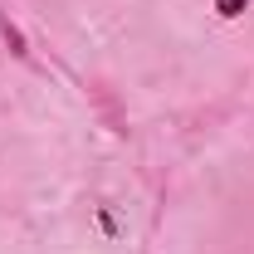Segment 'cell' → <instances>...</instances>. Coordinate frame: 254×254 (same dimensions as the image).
I'll use <instances>...</instances> for the list:
<instances>
[{
    "label": "cell",
    "instance_id": "obj_1",
    "mask_svg": "<svg viewBox=\"0 0 254 254\" xmlns=\"http://www.w3.org/2000/svg\"><path fill=\"white\" fill-rule=\"evenodd\" d=\"M215 5H220V15H240V10H245L250 0H215Z\"/></svg>",
    "mask_w": 254,
    "mask_h": 254
}]
</instances>
